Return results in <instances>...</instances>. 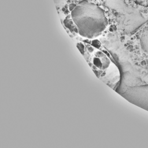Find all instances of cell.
<instances>
[{"label": "cell", "instance_id": "obj_1", "mask_svg": "<svg viewBox=\"0 0 148 148\" xmlns=\"http://www.w3.org/2000/svg\"><path fill=\"white\" fill-rule=\"evenodd\" d=\"M71 16L79 34L87 38L99 36L108 24L104 10L91 2H84L76 6Z\"/></svg>", "mask_w": 148, "mask_h": 148}, {"label": "cell", "instance_id": "obj_2", "mask_svg": "<svg viewBox=\"0 0 148 148\" xmlns=\"http://www.w3.org/2000/svg\"><path fill=\"white\" fill-rule=\"evenodd\" d=\"M98 47L94 46V56L90 65L101 80L115 90L120 80V71L111 57L104 51L98 50Z\"/></svg>", "mask_w": 148, "mask_h": 148}, {"label": "cell", "instance_id": "obj_3", "mask_svg": "<svg viewBox=\"0 0 148 148\" xmlns=\"http://www.w3.org/2000/svg\"><path fill=\"white\" fill-rule=\"evenodd\" d=\"M140 41L143 49L145 51H148V31L143 34Z\"/></svg>", "mask_w": 148, "mask_h": 148}, {"label": "cell", "instance_id": "obj_4", "mask_svg": "<svg viewBox=\"0 0 148 148\" xmlns=\"http://www.w3.org/2000/svg\"><path fill=\"white\" fill-rule=\"evenodd\" d=\"M77 47L79 49V50H80V51L83 54H84V48H85V46L83 45V44H82V43H78L77 44Z\"/></svg>", "mask_w": 148, "mask_h": 148}]
</instances>
